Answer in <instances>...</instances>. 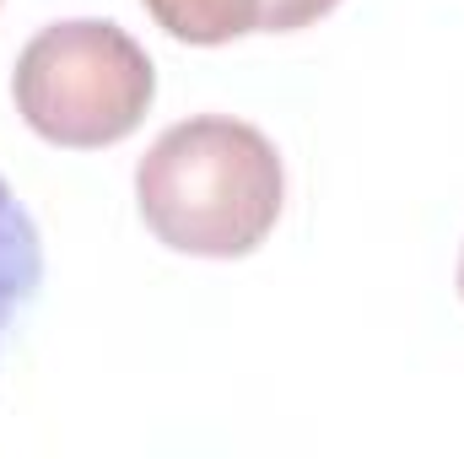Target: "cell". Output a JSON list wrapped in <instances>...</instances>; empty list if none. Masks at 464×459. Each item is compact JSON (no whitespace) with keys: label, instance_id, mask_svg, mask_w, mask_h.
I'll return each mask as SVG.
<instances>
[{"label":"cell","instance_id":"cell-1","mask_svg":"<svg viewBox=\"0 0 464 459\" xmlns=\"http://www.w3.org/2000/svg\"><path fill=\"white\" fill-rule=\"evenodd\" d=\"M286 173L265 130L232 114L168 124L135 162L140 222L173 254L243 259L281 222Z\"/></svg>","mask_w":464,"mask_h":459},{"label":"cell","instance_id":"cell-5","mask_svg":"<svg viewBox=\"0 0 464 459\" xmlns=\"http://www.w3.org/2000/svg\"><path fill=\"white\" fill-rule=\"evenodd\" d=\"M335 5H341V0H265L259 33H297V27H308V22L330 16Z\"/></svg>","mask_w":464,"mask_h":459},{"label":"cell","instance_id":"cell-3","mask_svg":"<svg viewBox=\"0 0 464 459\" xmlns=\"http://www.w3.org/2000/svg\"><path fill=\"white\" fill-rule=\"evenodd\" d=\"M38 281H44V238L33 228L27 206L16 200V190L0 179V351L16 314L33 303Z\"/></svg>","mask_w":464,"mask_h":459},{"label":"cell","instance_id":"cell-6","mask_svg":"<svg viewBox=\"0 0 464 459\" xmlns=\"http://www.w3.org/2000/svg\"><path fill=\"white\" fill-rule=\"evenodd\" d=\"M459 298H464V254H459Z\"/></svg>","mask_w":464,"mask_h":459},{"label":"cell","instance_id":"cell-2","mask_svg":"<svg viewBox=\"0 0 464 459\" xmlns=\"http://www.w3.org/2000/svg\"><path fill=\"white\" fill-rule=\"evenodd\" d=\"M11 98L38 141L98 151L135 135L157 98V71L119 22L76 16L27 38L11 71Z\"/></svg>","mask_w":464,"mask_h":459},{"label":"cell","instance_id":"cell-4","mask_svg":"<svg viewBox=\"0 0 464 459\" xmlns=\"http://www.w3.org/2000/svg\"><path fill=\"white\" fill-rule=\"evenodd\" d=\"M140 5L151 11L162 33H173L179 44H200V49L259 33V11H265V0H140Z\"/></svg>","mask_w":464,"mask_h":459}]
</instances>
